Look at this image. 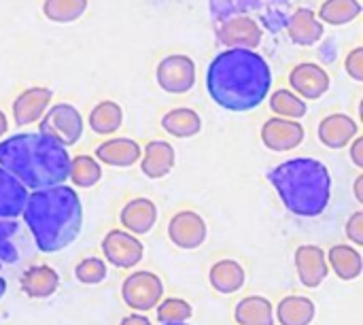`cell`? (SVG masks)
Returning <instances> with one entry per match:
<instances>
[{
	"label": "cell",
	"instance_id": "obj_1",
	"mask_svg": "<svg viewBox=\"0 0 363 325\" xmlns=\"http://www.w3.org/2000/svg\"><path fill=\"white\" fill-rule=\"evenodd\" d=\"M272 70L266 57L251 49H225L206 70V92L225 111L257 109L270 94Z\"/></svg>",
	"mask_w": 363,
	"mask_h": 325
},
{
	"label": "cell",
	"instance_id": "obj_2",
	"mask_svg": "<svg viewBox=\"0 0 363 325\" xmlns=\"http://www.w3.org/2000/svg\"><path fill=\"white\" fill-rule=\"evenodd\" d=\"M21 215L40 253L64 251L83 230V204L70 185H53L28 194Z\"/></svg>",
	"mask_w": 363,
	"mask_h": 325
},
{
	"label": "cell",
	"instance_id": "obj_3",
	"mask_svg": "<svg viewBox=\"0 0 363 325\" xmlns=\"http://www.w3.org/2000/svg\"><path fill=\"white\" fill-rule=\"evenodd\" d=\"M70 160L66 147L40 132H21L0 141V168L32 192L64 185Z\"/></svg>",
	"mask_w": 363,
	"mask_h": 325
},
{
	"label": "cell",
	"instance_id": "obj_4",
	"mask_svg": "<svg viewBox=\"0 0 363 325\" xmlns=\"http://www.w3.org/2000/svg\"><path fill=\"white\" fill-rule=\"evenodd\" d=\"M268 183L296 217H319L332 200V175L321 160L291 158L268 172Z\"/></svg>",
	"mask_w": 363,
	"mask_h": 325
},
{
	"label": "cell",
	"instance_id": "obj_5",
	"mask_svg": "<svg viewBox=\"0 0 363 325\" xmlns=\"http://www.w3.org/2000/svg\"><path fill=\"white\" fill-rule=\"evenodd\" d=\"M38 123H40V128H38L40 134L49 136L51 141L60 143L66 149L81 141L83 126H85L79 109L68 102H57V104L49 106Z\"/></svg>",
	"mask_w": 363,
	"mask_h": 325
},
{
	"label": "cell",
	"instance_id": "obj_6",
	"mask_svg": "<svg viewBox=\"0 0 363 325\" xmlns=\"http://www.w3.org/2000/svg\"><path fill=\"white\" fill-rule=\"evenodd\" d=\"M121 298L136 313L153 311L164 300V281L155 272L136 270L121 283Z\"/></svg>",
	"mask_w": 363,
	"mask_h": 325
},
{
	"label": "cell",
	"instance_id": "obj_7",
	"mask_svg": "<svg viewBox=\"0 0 363 325\" xmlns=\"http://www.w3.org/2000/svg\"><path fill=\"white\" fill-rule=\"evenodd\" d=\"M155 81L166 94H187L196 85V62L185 53H170L160 60Z\"/></svg>",
	"mask_w": 363,
	"mask_h": 325
},
{
	"label": "cell",
	"instance_id": "obj_8",
	"mask_svg": "<svg viewBox=\"0 0 363 325\" xmlns=\"http://www.w3.org/2000/svg\"><path fill=\"white\" fill-rule=\"evenodd\" d=\"M100 249H102L104 260L111 266L123 268V270L136 268L145 258V245L140 243V238L125 230L106 232L100 243Z\"/></svg>",
	"mask_w": 363,
	"mask_h": 325
},
{
	"label": "cell",
	"instance_id": "obj_9",
	"mask_svg": "<svg viewBox=\"0 0 363 325\" xmlns=\"http://www.w3.org/2000/svg\"><path fill=\"white\" fill-rule=\"evenodd\" d=\"M289 87L296 96L306 100H319L330 92L332 79L330 72L315 62H300L289 70Z\"/></svg>",
	"mask_w": 363,
	"mask_h": 325
},
{
	"label": "cell",
	"instance_id": "obj_10",
	"mask_svg": "<svg viewBox=\"0 0 363 325\" xmlns=\"http://www.w3.org/2000/svg\"><path fill=\"white\" fill-rule=\"evenodd\" d=\"M264 38L262 26L249 15H234L225 19L217 30V40L228 49H251L259 47Z\"/></svg>",
	"mask_w": 363,
	"mask_h": 325
},
{
	"label": "cell",
	"instance_id": "obj_11",
	"mask_svg": "<svg viewBox=\"0 0 363 325\" xmlns=\"http://www.w3.org/2000/svg\"><path fill=\"white\" fill-rule=\"evenodd\" d=\"M208 226L196 211H181L168 221V238L183 251H194L206 243Z\"/></svg>",
	"mask_w": 363,
	"mask_h": 325
},
{
	"label": "cell",
	"instance_id": "obj_12",
	"mask_svg": "<svg viewBox=\"0 0 363 325\" xmlns=\"http://www.w3.org/2000/svg\"><path fill=\"white\" fill-rule=\"evenodd\" d=\"M259 136H262V143L266 145V149L281 153V151H291V149L300 147L306 132H304V126L296 119L270 117L262 126Z\"/></svg>",
	"mask_w": 363,
	"mask_h": 325
},
{
	"label": "cell",
	"instance_id": "obj_13",
	"mask_svg": "<svg viewBox=\"0 0 363 325\" xmlns=\"http://www.w3.org/2000/svg\"><path fill=\"white\" fill-rule=\"evenodd\" d=\"M51 98L53 92L49 87H28L21 94H17V98L13 100L11 113L15 119L17 128H26L32 123H38L43 119V115L47 113V109L51 106Z\"/></svg>",
	"mask_w": 363,
	"mask_h": 325
},
{
	"label": "cell",
	"instance_id": "obj_14",
	"mask_svg": "<svg viewBox=\"0 0 363 325\" xmlns=\"http://www.w3.org/2000/svg\"><path fill=\"white\" fill-rule=\"evenodd\" d=\"M294 264H296V272H298L300 283L308 290L321 287L330 275L325 251L317 245H300L296 249Z\"/></svg>",
	"mask_w": 363,
	"mask_h": 325
},
{
	"label": "cell",
	"instance_id": "obj_15",
	"mask_svg": "<svg viewBox=\"0 0 363 325\" xmlns=\"http://www.w3.org/2000/svg\"><path fill=\"white\" fill-rule=\"evenodd\" d=\"M317 136L321 145L330 149H345L353 143L355 136H359V126L347 113H332L319 121Z\"/></svg>",
	"mask_w": 363,
	"mask_h": 325
},
{
	"label": "cell",
	"instance_id": "obj_16",
	"mask_svg": "<svg viewBox=\"0 0 363 325\" xmlns=\"http://www.w3.org/2000/svg\"><path fill=\"white\" fill-rule=\"evenodd\" d=\"M177 164V151L168 141H149L140 155V170L147 179L160 181L168 177L174 170Z\"/></svg>",
	"mask_w": 363,
	"mask_h": 325
},
{
	"label": "cell",
	"instance_id": "obj_17",
	"mask_svg": "<svg viewBox=\"0 0 363 325\" xmlns=\"http://www.w3.org/2000/svg\"><path fill=\"white\" fill-rule=\"evenodd\" d=\"M140 155H143V147L136 141L125 138V136H113V138H108L96 147L94 158L106 166L130 168V166L140 162Z\"/></svg>",
	"mask_w": 363,
	"mask_h": 325
},
{
	"label": "cell",
	"instance_id": "obj_18",
	"mask_svg": "<svg viewBox=\"0 0 363 325\" xmlns=\"http://www.w3.org/2000/svg\"><path fill=\"white\" fill-rule=\"evenodd\" d=\"M119 221L125 232L134 236H145L157 224V206L149 198H132L130 202L123 204L119 213Z\"/></svg>",
	"mask_w": 363,
	"mask_h": 325
},
{
	"label": "cell",
	"instance_id": "obj_19",
	"mask_svg": "<svg viewBox=\"0 0 363 325\" xmlns=\"http://www.w3.org/2000/svg\"><path fill=\"white\" fill-rule=\"evenodd\" d=\"M287 32H289V38L296 45H300V47H313V45H317L323 38L325 26L317 19V13L315 11H311L306 6H300L289 17Z\"/></svg>",
	"mask_w": 363,
	"mask_h": 325
},
{
	"label": "cell",
	"instance_id": "obj_20",
	"mask_svg": "<svg viewBox=\"0 0 363 325\" xmlns=\"http://www.w3.org/2000/svg\"><path fill=\"white\" fill-rule=\"evenodd\" d=\"M60 287V275L47 266H30L23 275H21V292L32 298V300H45L51 298Z\"/></svg>",
	"mask_w": 363,
	"mask_h": 325
},
{
	"label": "cell",
	"instance_id": "obj_21",
	"mask_svg": "<svg viewBox=\"0 0 363 325\" xmlns=\"http://www.w3.org/2000/svg\"><path fill=\"white\" fill-rule=\"evenodd\" d=\"M245 281H247V272L242 264H238L236 260H219L208 270L211 287L223 296H232L240 292L245 287Z\"/></svg>",
	"mask_w": 363,
	"mask_h": 325
},
{
	"label": "cell",
	"instance_id": "obj_22",
	"mask_svg": "<svg viewBox=\"0 0 363 325\" xmlns=\"http://www.w3.org/2000/svg\"><path fill=\"white\" fill-rule=\"evenodd\" d=\"M330 270L340 281H355L363 272L362 251L353 245H334L330 251H325Z\"/></svg>",
	"mask_w": 363,
	"mask_h": 325
},
{
	"label": "cell",
	"instance_id": "obj_23",
	"mask_svg": "<svg viewBox=\"0 0 363 325\" xmlns=\"http://www.w3.org/2000/svg\"><path fill=\"white\" fill-rule=\"evenodd\" d=\"M28 189L4 168H0V219H17L26 206Z\"/></svg>",
	"mask_w": 363,
	"mask_h": 325
},
{
	"label": "cell",
	"instance_id": "obj_24",
	"mask_svg": "<svg viewBox=\"0 0 363 325\" xmlns=\"http://www.w3.org/2000/svg\"><path fill=\"white\" fill-rule=\"evenodd\" d=\"M238 325H274V304L264 296H247L234 309Z\"/></svg>",
	"mask_w": 363,
	"mask_h": 325
},
{
	"label": "cell",
	"instance_id": "obj_25",
	"mask_svg": "<svg viewBox=\"0 0 363 325\" xmlns=\"http://www.w3.org/2000/svg\"><path fill=\"white\" fill-rule=\"evenodd\" d=\"M317 315V307L306 296H287L274 309L279 325H311Z\"/></svg>",
	"mask_w": 363,
	"mask_h": 325
},
{
	"label": "cell",
	"instance_id": "obj_26",
	"mask_svg": "<svg viewBox=\"0 0 363 325\" xmlns=\"http://www.w3.org/2000/svg\"><path fill=\"white\" fill-rule=\"evenodd\" d=\"M162 128L174 138H191L202 132V117L189 106H177L162 117Z\"/></svg>",
	"mask_w": 363,
	"mask_h": 325
},
{
	"label": "cell",
	"instance_id": "obj_27",
	"mask_svg": "<svg viewBox=\"0 0 363 325\" xmlns=\"http://www.w3.org/2000/svg\"><path fill=\"white\" fill-rule=\"evenodd\" d=\"M87 123H89L91 132H96L100 136L115 134L123 126V109L115 100H102L89 111Z\"/></svg>",
	"mask_w": 363,
	"mask_h": 325
},
{
	"label": "cell",
	"instance_id": "obj_28",
	"mask_svg": "<svg viewBox=\"0 0 363 325\" xmlns=\"http://www.w3.org/2000/svg\"><path fill=\"white\" fill-rule=\"evenodd\" d=\"M362 15L359 0H323L317 11V19L330 26H347Z\"/></svg>",
	"mask_w": 363,
	"mask_h": 325
},
{
	"label": "cell",
	"instance_id": "obj_29",
	"mask_svg": "<svg viewBox=\"0 0 363 325\" xmlns=\"http://www.w3.org/2000/svg\"><path fill=\"white\" fill-rule=\"evenodd\" d=\"M68 179L74 183V187L81 189H89L94 185L100 183L102 179V166L96 158L91 155H74V160H70V172Z\"/></svg>",
	"mask_w": 363,
	"mask_h": 325
},
{
	"label": "cell",
	"instance_id": "obj_30",
	"mask_svg": "<svg viewBox=\"0 0 363 325\" xmlns=\"http://www.w3.org/2000/svg\"><path fill=\"white\" fill-rule=\"evenodd\" d=\"M268 104H270V111L277 117H285V119L300 121L308 113V104L300 96H296L291 89H277L268 98Z\"/></svg>",
	"mask_w": 363,
	"mask_h": 325
},
{
	"label": "cell",
	"instance_id": "obj_31",
	"mask_svg": "<svg viewBox=\"0 0 363 325\" xmlns=\"http://www.w3.org/2000/svg\"><path fill=\"white\" fill-rule=\"evenodd\" d=\"M87 0H45L43 15L53 23H72L87 11Z\"/></svg>",
	"mask_w": 363,
	"mask_h": 325
},
{
	"label": "cell",
	"instance_id": "obj_32",
	"mask_svg": "<svg viewBox=\"0 0 363 325\" xmlns=\"http://www.w3.org/2000/svg\"><path fill=\"white\" fill-rule=\"evenodd\" d=\"M17 232H19L17 219H0V270L6 264H15L19 260V251L15 245Z\"/></svg>",
	"mask_w": 363,
	"mask_h": 325
},
{
	"label": "cell",
	"instance_id": "obj_33",
	"mask_svg": "<svg viewBox=\"0 0 363 325\" xmlns=\"http://www.w3.org/2000/svg\"><path fill=\"white\" fill-rule=\"evenodd\" d=\"M155 311L160 324H185L194 315L191 304L183 298H166L155 307Z\"/></svg>",
	"mask_w": 363,
	"mask_h": 325
},
{
	"label": "cell",
	"instance_id": "obj_34",
	"mask_svg": "<svg viewBox=\"0 0 363 325\" xmlns=\"http://www.w3.org/2000/svg\"><path fill=\"white\" fill-rule=\"evenodd\" d=\"M74 277L79 283L83 285H100L106 277H108V268H106V262L100 260V258H85L77 264L74 268Z\"/></svg>",
	"mask_w": 363,
	"mask_h": 325
},
{
	"label": "cell",
	"instance_id": "obj_35",
	"mask_svg": "<svg viewBox=\"0 0 363 325\" xmlns=\"http://www.w3.org/2000/svg\"><path fill=\"white\" fill-rule=\"evenodd\" d=\"M345 70H347V75H349L353 81L362 83L363 81V47H355V49H351V51L347 53V57H345Z\"/></svg>",
	"mask_w": 363,
	"mask_h": 325
},
{
	"label": "cell",
	"instance_id": "obj_36",
	"mask_svg": "<svg viewBox=\"0 0 363 325\" xmlns=\"http://www.w3.org/2000/svg\"><path fill=\"white\" fill-rule=\"evenodd\" d=\"M347 238L353 243V247L363 245V211H355L351 219L347 221Z\"/></svg>",
	"mask_w": 363,
	"mask_h": 325
},
{
	"label": "cell",
	"instance_id": "obj_37",
	"mask_svg": "<svg viewBox=\"0 0 363 325\" xmlns=\"http://www.w3.org/2000/svg\"><path fill=\"white\" fill-rule=\"evenodd\" d=\"M351 160L357 168H363V136H355L351 143Z\"/></svg>",
	"mask_w": 363,
	"mask_h": 325
},
{
	"label": "cell",
	"instance_id": "obj_38",
	"mask_svg": "<svg viewBox=\"0 0 363 325\" xmlns=\"http://www.w3.org/2000/svg\"><path fill=\"white\" fill-rule=\"evenodd\" d=\"M119 325H151V319L145 313H132V315L123 317Z\"/></svg>",
	"mask_w": 363,
	"mask_h": 325
},
{
	"label": "cell",
	"instance_id": "obj_39",
	"mask_svg": "<svg viewBox=\"0 0 363 325\" xmlns=\"http://www.w3.org/2000/svg\"><path fill=\"white\" fill-rule=\"evenodd\" d=\"M355 198L359 204H363V175H357L355 179Z\"/></svg>",
	"mask_w": 363,
	"mask_h": 325
},
{
	"label": "cell",
	"instance_id": "obj_40",
	"mask_svg": "<svg viewBox=\"0 0 363 325\" xmlns=\"http://www.w3.org/2000/svg\"><path fill=\"white\" fill-rule=\"evenodd\" d=\"M6 132H9V119H6V115L0 111V138H2Z\"/></svg>",
	"mask_w": 363,
	"mask_h": 325
},
{
	"label": "cell",
	"instance_id": "obj_41",
	"mask_svg": "<svg viewBox=\"0 0 363 325\" xmlns=\"http://www.w3.org/2000/svg\"><path fill=\"white\" fill-rule=\"evenodd\" d=\"M4 294H6V281L0 277V300L4 298Z\"/></svg>",
	"mask_w": 363,
	"mask_h": 325
},
{
	"label": "cell",
	"instance_id": "obj_42",
	"mask_svg": "<svg viewBox=\"0 0 363 325\" xmlns=\"http://www.w3.org/2000/svg\"><path fill=\"white\" fill-rule=\"evenodd\" d=\"M162 325H187V324H162Z\"/></svg>",
	"mask_w": 363,
	"mask_h": 325
}]
</instances>
